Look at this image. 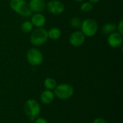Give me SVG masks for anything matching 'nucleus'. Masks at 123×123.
<instances>
[{
    "mask_svg": "<svg viewBox=\"0 0 123 123\" xmlns=\"http://www.w3.org/2000/svg\"><path fill=\"white\" fill-rule=\"evenodd\" d=\"M10 8L23 17H31L32 12L30 8L29 4L25 0H10Z\"/></svg>",
    "mask_w": 123,
    "mask_h": 123,
    "instance_id": "f03ea898",
    "label": "nucleus"
},
{
    "mask_svg": "<svg viewBox=\"0 0 123 123\" xmlns=\"http://www.w3.org/2000/svg\"><path fill=\"white\" fill-rule=\"evenodd\" d=\"M45 8L47 10L53 14H61L65 11L64 4L58 0H51L46 4Z\"/></svg>",
    "mask_w": 123,
    "mask_h": 123,
    "instance_id": "0eeeda50",
    "label": "nucleus"
},
{
    "mask_svg": "<svg viewBox=\"0 0 123 123\" xmlns=\"http://www.w3.org/2000/svg\"><path fill=\"white\" fill-rule=\"evenodd\" d=\"M33 25L30 21H25L21 25V30L24 33H30L32 31Z\"/></svg>",
    "mask_w": 123,
    "mask_h": 123,
    "instance_id": "dca6fc26",
    "label": "nucleus"
},
{
    "mask_svg": "<svg viewBox=\"0 0 123 123\" xmlns=\"http://www.w3.org/2000/svg\"><path fill=\"white\" fill-rule=\"evenodd\" d=\"M117 30V25L112 22H108L105 24L102 27V32L104 35H110L111 33L115 32Z\"/></svg>",
    "mask_w": 123,
    "mask_h": 123,
    "instance_id": "ddd939ff",
    "label": "nucleus"
},
{
    "mask_svg": "<svg viewBox=\"0 0 123 123\" xmlns=\"http://www.w3.org/2000/svg\"><path fill=\"white\" fill-rule=\"evenodd\" d=\"M81 31L85 36L93 37L94 36L98 30V24L97 21L92 18L84 19L81 25Z\"/></svg>",
    "mask_w": 123,
    "mask_h": 123,
    "instance_id": "39448f33",
    "label": "nucleus"
},
{
    "mask_svg": "<svg viewBox=\"0 0 123 123\" xmlns=\"http://www.w3.org/2000/svg\"><path fill=\"white\" fill-rule=\"evenodd\" d=\"M35 123H48V120L43 117H37L35 120Z\"/></svg>",
    "mask_w": 123,
    "mask_h": 123,
    "instance_id": "aec40b11",
    "label": "nucleus"
},
{
    "mask_svg": "<svg viewBox=\"0 0 123 123\" xmlns=\"http://www.w3.org/2000/svg\"><path fill=\"white\" fill-rule=\"evenodd\" d=\"M48 38L55 40H58L61 37V31L58 27H52L48 30Z\"/></svg>",
    "mask_w": 123,
    "mask_h": 123,
    "instance_id": "4468645a",
    "label": "nucleus"
},
{
    "mask_svg": "<svg viewBox=\"0 0 123 123\" xmlns=\"http://www.w3.org/2000/svg\"><path fill=\"white\" fill-rule=\"evenodd\" d=\"M99 1V0H89V2H90V3H97Z\"/></svg>",
    "mask_w": 123,
    "mask_h": 123,
    "instance_id": "4be33fe9",
    "label": "nucleus"
},
{
    "mask_svg": "<svg viewBox=\"0 0 123 123\" xmlns=\"http://www.w3.org/2000/svg\"><path fill=\"white\" fill-rule=\"evenodd\" d=\"M56 86H57L56 81L51 77H48L44 80V86L48 90L53 91L55 89Z\"/></svg>",
    "mask_w": 123,
    "mask_h": 123,
    "instance_id": "2eb2a0df",
    "label": "nucleus"
},
{
    "mask_svg": "<svg viewBox=\"0 0 123 123\" xmlns=\"http://www.w3.org/2000/svg\"><path fill=\"white\" fill-rule=\"evenodd\" d=\"M48 39V31L43 28L38 27L32 31L30 35V43L35 46H40L45 43Z\"/></svg>",
    "mask_w": 123,
    "mask_h": 123,
    "instance_id": "7ed1b4c3",
    "label": "nucleus"
},
{
    "mask_svg": "<svg viewBox=\"0 0 123 123\" xmlns=\"http://www.w3.org/2000/svg\"><path fill=\"white\" fill-rule=\"evenodd\" d=\"M24 111L31 121H35V120L37 119L40 114L41 107L39 102L36 99H29L25 103Z\"/></svg>",
    "mask_w": 123,
    "mask_h": 123,
    "instance_id": "f257e3e1",
    "label": "nucleus"
},
{
    "mask_svg": "<svg viewBox=\"0 0 123 123\" xmlns=\"http://www.w3.org/2000/svg\"><path fill=\"white\" fill-rule=\"evenodd\" d=\"M85 35L81 31H75L69 37V43L74 47H79L84 44Z\"/></svg>",
    "mask_w": 123,
    "mask_h": 123,
    "instance_id": "6e6552de",
    "label": "nucleus"
},
{
    "mask_svg": "<svg viewBox=\"0 0 123 123\" xmlns=\"http://www.w3.org/2000/svg\"><path fill=\"white\" fill-rule=\"evenodd\" d=\"M55 99V94L53 91L45 89L44 90L40 96V102L44 105H50L51 104Z\"/></svg>",
    "mask_w": 123,
    "mask_h": 123,
    "instance_id": "f8f14e48",
    "label": "nucleus"
},
{
    "mask_svg": "<svg viewBox=\"0 0 123 123\" xmlns=\"http://www.w3.org/2000/svg\"><path fill=\"white\" fill-rule=\"evenodd\" d=\"M80 9H81V12H91L93 9V5L90 2H84L81 5Z\"/></svg>",
    "mask_w": 123,
    "mask_h": 123,
    "instance_id": "a211bd4d",
    "label": "nucleus"
},
{
    "mask_svg": "<svg viewBox=\"0 0 123 123\" xmlns=\"http://www.w3.org/2000/svg\"><path fill=\"white\" fill-rule=\"evenodd\" d=\"M55 97L61 100H66L71 98L74 94V87L68 84H61L56 86L54 89Z\"/></svg>",
    "mask_w": 123,
    "mask_h": 123,
    "instance_id": "20e7f679",
    "label": "nucleus"
},
{
    "mask_svg": "<svg viewBox=\"0 0 123 123\" xmlns=\"http://www.w3.org/2000/svg\"><path fill=\"white\" fill-rule=\"evenodd\" d=\"M92 123H108L106 120H105L102 117H97L95 120H94V121L92 122Z\"/></svg>",
    "mask_w": 123,
    "mask_h": 123,
    "instance_id": "412c9836",
    "label": "nucleus"
},
{
    "mask_svg": "<svg viewBox=\"0 0 123 123\" xmlns=\"http://www.w3.org/2000/svg\"><path fill=\"white\" fill-rule=\"evenodd\" d=\"M123 40L122 35L117 32H114L109 35L107 38V43L110 47L113 48H117L122 45Z\"/></svg>",
    "mask_w": 123,
    "mask_h": 123,
    "instance_id": "1a4fd4ad",
    "label": "nucleus"
},
{
    "mask_svg": "<svg viewBox=\"0 0 123 123\" xmlns=\"http://www.w3.org/2000/svg\"><path fill=\"white\" fill-rule=\"evenodd\" d=\"M82 21L78 17H74L70 19V25L74 28H79L81 27Z\"/></svg>",
    "mask_w": 123,
    "mask_h": 123,
    "instance_id": "f3484780",
    "label": "nucleus"
},
{
    "mask_svg": "<svg viewBox=\"0 0 123 123\" xmlns=\"http://www.w3.org/2000/svg\"><path fill=\"white\" fill-rule=\"evenodd\" d=\"M29 6L32 12L41 13L46 6L45 0H30Z\"/></svg>",
    "mask_w": 123,
    "mask_h": 123,
    "instance_id": "9d476101",
    "label": "nucleus"
},
{
    "mask_svg": "<svg viewBox=\"0 0 123 123\" xmlns=\"http://www.w3.org/2000/svg\"><path fill=\"white\" fill-rule=\"evenodd\" d=\"M117 32H119L120 35H123V20H120V22L117 25Z\"/></svg>",
    "mask_w": 123,
    "mask_h": 123,
    "instance_id": "6ab92c4d",
    "label": "nucleus"
},
{
    "mask_svg": "<svg viewBox=\"0 0 123 123\" xmlns=\"http://www.w3.org/2000/svg\"><path fill=\"white\" fill-rule=\"evenodd\" d=\"M26 58L29 64L32 66H40L43 61V53L37 48H32L27 50Z\"/></svg>",
    "mask_w": 123,
    "mask_h": 123,
    "instance_id": "423d86ee",
    "label": "nucleus"
},
{
    "mask_svg": "<svg viewBox=\"0 0 123 123\" xmlns=\"http://www.w3.org/2000/svg\"><path fill=\"white\" fill-rule=\"evenodd\" d=\"M31 23L36 28L43 27L46 22L45 17L41 13H35L31 16Z\"/></svg>",
    "mask_w": 123,
    "mask_h": 123,
    "instance_id": "9b49d317",
    "label": "nucleus"
},
{
    "mask_svg": "<svg viewBox=\"0 0 123 123\" xmlns=\"http://www.w3.org/2000/svg\"><path fill=\"white\" fill-rule=\"evenodd\" d=\"M75 1H76V2H81V1H83L84 0H74Z\"/></svg>",
    "mask_w": 123,
    "mask_h": 123,
    "instance_id": "5701e85b",
    "label": "nucleus"
},
{
    "mask_svg": "<svg viewBox=\"0 0 123 123\" xmlns=\"http://www.w3.org/2000/svg\"><path fill=\"white\" fill-rule=\"evenodd\" d=\"M120 1H122V0H120Z\"/></svg>",
    "mask_w": 123,
    "mask_h": 123,
    "instance_id": "b1692460",
    "label": "nucleus"
}]
</instances>
